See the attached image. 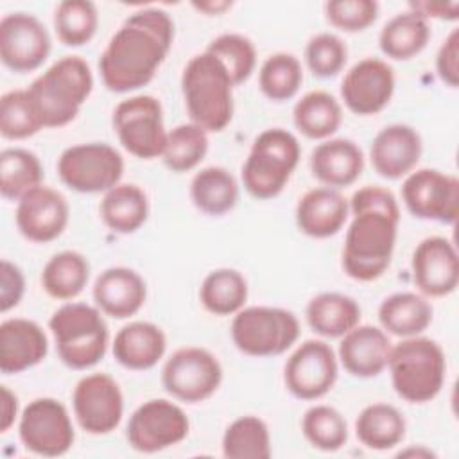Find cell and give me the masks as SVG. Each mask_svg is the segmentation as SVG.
<instances>
[{"mask_svg": "<svg viewBox=\"0 0 459 459\" xmlns=\"http://www.w3.org/2000/svg\"><path fill=\"white\" fill-rule=\"evenodd\" d=\"M174 41V22L161 9H140L127 16L99 59L109 91L126 93L149 84Z\"/></svg>", "mask_w": 459, "mask_h": 459, "instance_id": "6da1fadb", "label": "cell"}, {"mask_svg": "<svg viewBox=\"0 0 459 459\" xmlns=\"http://www.w3.org/2000/svg\"><path fill=\"white\" fill-rule=\"evenodd\" d=\"M350 212L353 219L344 238L342 269L357 281H373L391 264L400 208L391 190L368 185L351 195Z\"/></svg>", "mask_w": 459, "mask_h": 459, "instance_id": "7a4b0ae2", "label": "cell"}, {"mask_svg": "<svg viewBox=\"0 0 459 459\" xmlns=\"http://www.w3.org/2000/svg\"><path fill=\"white\" fill-rule=\"evenodd\" d=\"M93 90L90 65L79 56H65L29 86V95L43 127H63L81 111Z\"/></svg>", "mask_w": 459, "mask_h": 459, "instance_id": "3957f363", "label": "cell"}, {"mask_svg": "<svg viewBox=\"0 0 459 459\" xmlns=\"http://www.w3.org/2000/svg\"><path fill=\"white\" fill-rule=\"evenodd\" d=\"M233 81L224 65L206 50L194 56L181 75L188 117L206 133H219L233 118Z\"/></svg>", "mask_w": 459, "mask_h": 459, "instance_id": "277c9868", "label": "cell"}, {"mask_svg": "<svg viewBox=\"0 0 459 459\" xmlns=\"http://www.w3.org/2000/svg\"><path fill=\"white\" fill-rule=\"evenodd\" d=\"M387 366L396 394L409 403L430 402L445 384V353L429 337L416 335L400 341L391 348Z\"/></svg>", "mask_w": 459, "mask_h": 459, "instance_id": "5b68a950", "label": "cell"}, {"mask_svg": "<svg viewBox=\"0 0 459 459\" xmlns=\"http://www.w3.org/2000/svg\"><path fill=\"white\" fill-rule=\"evenodd\" d=\"M61 362L72 369H88L99 364L108 348V325L97 307L66 303L48 319Z\"/></svg>", "mask_w": 459, "mask_h": 459, "instance_id": "8992f818", "label": "cell"}, {"mask_svg": "<svg viewBox=\"0 0 459 459\" xmlns=\"http://www.w3.org/2000/svg\"><path fill=\"white\" fill-rule=\"evenodd\" d=\"M301 156L298 138L281 127L262 131L242 165L244 188L255 199H273L289 183Z\"/></svg>", "mask_w": 459, "mask_h": 459, "instance_id": "52a82bcc", "label": "cell"}, {"mask_svg": "<svg viewBox=\"0 0 459 459\" xmlns=\"http://www.w3.org/2000/svg\"><path fill=\"white\" fill-rule=\"evenodd\" d=\"M299 337L298 317L280 307L240 308L231 321L233 344L251 357H273L287 351Z\"/></svg>", "mask_w": 459, "mask_h": 459, "instance_id": "ba28073f", "label": "cell"}, {"mask_svg": "<svg viewBox=\"0 0 459 459\" xmlns=\"http://www.w3.org/2000/svg\"><path fill=\"white\" fill-rule=\"evenodd\" d=\"M57 174L63 185L74 192H108L122 179L124 158L115 147L102 142L77 143L61 152Z\"/></svg>", "mask_w": 459, "mask_h": 459, "instance_id": "9c48e42d", "label": "cell"}, {"mask_svg": "<svg viewBox=\"0 0 459 459\" xmlns=\"http://www.w3.org/2000/svg\"><path fill=\"white\" fill-rule=\"evenodd\" d=\"M113 127L122 147L140 158L152 160L161 156L167 133L163 109L156 97L136 95L122 100L113 111Z\"/></svg>", "mask_w": 459, "mask_h": 459, "instance_id": "30bf717a", "label": "cell"}, {"mask_svg": "<svg viewBox=\"0 0 459 459\" xmlns=\"http://www.w3.org/2000/svg\"><path fill=\"white\" fill-rule=\"evenodd\" d=\"M222 382V368L204 348L186 346L176 350L161 369V384L176 400L199 403L208 400Z\"/></svg>", "mask_w": 459, "mask_h": 459, "instance_id": "8fae6325", "label": "cell"}, {"mask_svg": "<svg viewBox=\"0 0 459 459\" xmlns=\"http://www.w3.org/2000/svg\"><path fill=\"white\" fill-rule=\"evenodd\" d=\"M190 430L185 411L174 402L154 398L143 402L129 418L127 443L143 454H154L181 443Z\"/></svg>", "mask_w": 459, "mask_h": 459, "instance_id": "7c38bea8", "label": "cell"}, {"mask_svg": "<svg viewBox=\"0 0 459 459\" xmlns=\"http://www.w3.org/2000/svg\"><path fill=\"white\" fill-rule=\"evenodd\" d=\"M18 432L27 450L45 457L66 454L75 439L66 407L48 396L29 402L22 412Z\"/></svg>", "mask_w": 459, "mask_h": 459, "instance_id": "4fadbf2b", "label": "cell"}, {"mask_svg": "<svg viewBox=\"0 0 459 459\" xmlns=\"http://www.w3.org/2000/svg\"><path fill=\"white\" fill-rule=\"evenodd\" d=\"M402 199L418 219L454 224L459 215V179L436 169H420L407 174Z\"/></svg>", "mask_w": 459, "mask_h": 459, "instance_id": "5bb4252c", "label": "cell"}, {"mask_svg": "<svg viewBox=\"0 0 459 459\" xmlns=\"http://www.w3.org/2000/svg\"><path fill=\"white\" fill-rule=\"evenodd\" d=\"M72 405L77 423L93 436H104L115 430L124 414V396L106 373H91L82 377L72 394Z\"/></svg>", "mask_w": 459, "mask_h": 459, "instance_id": "9a60e30c", "label": "cell"}, {"mask_svg": "<svg viewBox=\"0 0 459 459\" xmlns=\"http://www.w3.org/2000/svg\"><path fill=\"white\" fill-rule=\"evenodd\" d=\"M337 380V359L325 341H305L287 359L283 382L289 393L299 400L325 396Z\"/></svg>", "mask_w": 459, "mask_h": 459, "instance_id": "2e32d148", "label": "cell"}, {"mask_svg": "<svg viewBox=\"0 0 459 459\" xmlns=\"http://www.w3.org/2000/svg\"><path fill=\"white\" fill-rule=\"evenodd\" d=\"M50 36L45 25L29 13H9L0 20V59L16 72L39 68L50 54Z\"/></svg>", "mask_w": 459, "mask_h": 459, "instance_id": "e0dca14e", "label": "cell"}, {"mask_svg": "<svg viewBox=\"0 0 459 459\" xmlns=\"http://www.w3.org/2000/svg\"><path fill=\"white\" fill-rule=\"evenodd\" d=\"M394 93V72L378 57H364L355 63L341 82V97L355 115L382 111Z\"/></svg>", "mask_w": 459, "mask_h": 459, "instance_id": "ac0fdd59", "label": "cell"}, {"mask_svg": "<svg viewBox=\"0 0 459 459\" xmlns=\"http://www.w3.org/2000/svg\"><path fill=\"white\" fill-rule=\"evenodd\" d=\"M412 281L429 298H443L459 283V258L454 244L445 237L423 238L411 260Z\"/></svg>", "mask_w": 459, "mask_h": 459, "instance_id": "d6986e66", "label": "cell"}, {"mask_svg": "<svg viewBox=\"0 0 459 459\" xmlns=\"http://www.w3.org/2000/svg\"><path fill=\"white\" fill-rule=\"evenodd\" d=\"M70 208L65 195L50 186L39 185L29 190L16 206V228L30 242L45 244L56 240L68 224Z\"/></svg>", "mask_w": 459, "mask_h": 459, "instance_id": "ffe728a7", "label": "cell"}, {"mask_svg": "<svg viewBox=\"0 0 459 459\" xmlns=\"http://www.w3.org/2000/svg\"><path fill=\"white\" fill-rule=\"evenodd\" d=\"M420 133L407 124H391L378 131L371 142L369 158L378 176L400 179L414 170L421 158Z\"/></svg>", "mask_w": 459, "mask_h": 459, "instance_id": "44dd1931", "label": "cell"}, {"mask_svg": "<svg viewBox=\"0 0 459 459\" xmlns=\"http://www.w3.org/2000/svg\"><path fill=\"white\" fill-rule=\"evenodd\" d=\"M47 351L48 339L38 323L14 317L0 325V371L4 375H16L39 364Z\"/></svg>", "mask_w": 459, "mask_h": 459, "instance_id": "7402d4cb", "label": "cell"}, {"mask_svg": "<svg viewBox=\"0 0 459 459\" xmlns=\"http://www.w3.org/2000/svg\"><path fill=\"white\" fill-rule=\"evenodd\" d=\"M147 287L143 278L129 267H109L93 283L95 307L113 317L127 319L145 303Z\"/></svg>", "mask_w": 459, "mask_h": 459, "instance_id": "603a6c76", "label": "cell"}, {"mask_svg": "<svg viewBox=\"0 0 459 459\" xmlns=\"http://www.w3.org/2000/svg\"><path fill=\"white\" fill-rule=\"evenodd\" d=\"M350 213L348 199L335 188L317 186L305 192L296 206V224L312 238H328L341 231Z\"/></svg>", "mask_w": 459, "mask_h": 459, "instance_id": "cb8c5ba5", "label": "cell"}, {"mask_svg": "<svg viewBox=\"0 0 459 459\" xmlns=\"http://www.w3.org/2000/svg\"><path fill=\"white\" fill-rule=\"evenodd\" d=\"M391 348V341L384 330L371 325H357L342 335L339 359L350 375L371 378L387 368Z\"/></svg>", "mask_w": 459, "mask_h": 459, "instance_id": "d4e9b609", "label": "cell"}, {"mask_svg": "<svg viewBox=\"0 0 459 459\" xmlns=\"http://www.w3.org/2000/svg\"><path fill=\"white\" fill-rule=\"evenodd\" d=\"M364 169L360 147L348 138H333L319 143L310 154L312 176L330 188L353 185Z\"/></svg>", "mask_w": 459, "mask_h": 459, "instance_id": "484cf974", "label": "cell"}, {"mask_svg": "<svg viewBox=\"0 0 459 459\" xmlns=\"http://www.w3.org/2000/svg\"><path fill=\"white\" fill-rule=\"evenodd\" d=\"M167 337L149 321H133L118 330L113 341V357L127 369L143 371L158 364L165 355Z\"/></svg>", "mask_w": 459, "mask_h": 459, "instance_id": "4316f807", "label": "cell"}, {"mask_svg": "<svg viewBox=\"0 0 459 459\" xmlns=\"http://www.w3.org/2000/svg\"><path fill=\"white\" fill-rule=\"evenodd\" d=\"M432 305L416 292H396L387 296L378 307V321L387 333L398 337H416L432 323Z\"/></svg>", "mask_w": 459, "mask_h": 459, "instance_id": "83f0119b", "label": "cell"}, {"mask_svg": "<svg viewBox=\"0 0 459 459\" xmlns=\"http://www.w3.org/2000/svg\"><path fill=\"white\" fill-rule=\"evenodd\" d=\"M99 212L111 231L129 235L147 221L149 199L138 185L118 183L104 192Z\"/></svg>", "mask_w": 459, "mask_h": 459, "instance_id": "f1b7e54d", "label": "cell"}, {"mask_svg": "<svg viewBox=\"0 0 459 459\" xmlns=\"http://www.w3.org/2000/svg\"><path fill=\"white\" fill-rule=\"evenodd\" d=\"M305 316L308 326L317 335L335 339L359 325L360 307L346 294L321 292L308 301Z\"/></svg>", "mask_w": 459, "mask_h": 459, "instance_id": "f546056e", "label": "cell"}, {"mask_svg": "<svg viewBox=\"0 0 459 459\" xmlns=\"http://www.w3.org/2000/svg\"><path fill=\"white\" fill-rule=\"evenodd\" d=\"M190 197L197 210L219 217L235 208L238 185L233 174L224 167H206L192 178Z\"/></svg>", "mask_w": 459, "mask_h": 459, "instance_id": "4dcf8cb0", "label": "cell"}, {"mask_svg": "<svg viewBox=\"0 0 459 459\" xmlns=\"http://www.w3.org/2000/svg\"><path fill=\"white\" fill-rule=\"evenodd\" d=\"M430 38L429 22L414 11L400 13L380 30V50L396 61H405L420 54Z\"/></svg>", "mask_w": 459, "mask_h": 459, "instance_id": "1f68e13d", "label": "cell"}, {"mask_svg": "<svg viewBox=\"0 0 459 459\" xmlns=\"http://www.w3.org/2000/svg\"><path fill=\"white\" fill-rule=\"evenodd\" d=\"M292 120L296 129L307 138L323 140L332 136L341 127L342 109L333 95L316 90L308 91L296 102Z\"/></svg>", "mask_w": 459, "mask_h": 459, "instance_id": "d6a6232c", "label": "cell"}, {"mask_svg": "<svg viewBox=\"0 0 459 459\" xmlns=\"http://www.w3.org/2000/svg\"><path fill=\"white\" fill-rule=\"evenodd\" d=\"M355 434L364 446L371 450H387L403 439L405 420L394 405L371 403L357 416Z\"/></svg>", "mask_w": 459, "mask_h": 459, "instance_id": "836d02e7", "label": "cell"}, {"mask_svg": "<svg viewBox=\"0 0 459 459\" xmlns=\"http://www.w3.org/2000/svg\"><path fill=\"white\" fill-rule=\"evenodd\" d=\"M90 278V264L77 251L56 253L41 271V285L50 298H77Z\"/></svg>", "mask_w": 459, "mask_h": 459, "instance_id": "e575fe53", "label": "cell"}, {"mask_svg": "<svg viewBox=\"0 0 459 459\" xmlns=\"http://www.w3.org/2000/svg\"><path fill=\"white\" fill-rule=\"evenodd\" d=\"M199 298L210 314L231 316L237 314L247 299V281L237 269H215L204 276Z\"/></svg>", "mask_w": 459, "mask_h": 459, "instance_id": "d590c367", "label": "cell"}, {"mask_svg": "<svg viewBox=\"0 0 459 459\" xmlns=\"http://www.w3.org/2000/svg\"><path fill=\"white\" fill-rule=\"evenodd\" d=\"M43 167L27 149L11 147L0 152V192L5 199L20 201L29 190L41 185Z\"/></svg>", "mask_w": 459, "mask_h": 459, "instance_id": "8d00e7d4", "label": "cell"}, {"mask_svg": "<svg viewBox=\"0 0 459 459\" xmlns=\"http://www.w3.org/2000/svg\"><path fill=\"white\" fill-rule=\"evenodd\" d=\"M222 454L230 459H269V429L258 416H240L231 421L222 436Z\"/></svg>", "mask_w": 459, "mask_h": 459, "instance_id": "74e56055", "label": "cell"}, {"mask_svg": "<svg viewBox=\"0 0 459 459\" xmlns=\"http://www.w3.org/2000/svg\"><path fill=\"white\" fill-rule=\"evenodd\" d=\"M208 151V133L197 124H179L167 133V143L161 152L165 167L172 172H188L195 169Z\"/></svg>", "mask_w": 459, "mask_h": 459, "instance_id": "f35d334b", "label": "cell"}, {"mask_svg": "<svg viewBox=\"0 0 459 459\" xmlns=\"http://www.w3.org/2000/svg\"><path fill=\"white\" fill-rule=\"evenodd\" d=\"M99 13L93 2L65 0L56 7L54 29L66 47L86 45L97 32Z\"/></svg>", "mask_w": 459, "mask_h": 459, "instance_id": "ab89813d", "label": "cell"}, {"mask_svg": "<svg viewBox=\"0 0 459 459\" xmlns=\"http://www.w3.org/2000/svg\"><path fill=\"white\" fill-rule=\"evenodd\" d=\"M303 82L301 63L296 56L278 52L269 56L258 74V84L262 93L274 102L292 99Z\"/></svg>", "mask_w": 459, "mask_h": 459, "instance_id": "60d3db41", "label": "cell"}, {"mask_svg": "<svg viewBox=\"0 0 459 459\" xmlns=\"http://www.w3.org/2000/svg\"><path fill=\"white\" fill-rule=\"evenodd\" d=\"M301 430L307 441L323 452H335L348 441L346 420L330 405L310 407L301 420Z\"/></svg>", "mask_w": 459, "mask_h": 459, "instance_id": "b9f144b4", "label": "cell"}, {"mask_svg": "<svg viewBox=\"0 0 459 459\" xmlns=\"http://www.w3.org/2000/svg\"><path fill=\"white\" fill-rule=\"evenodd\" d=\"M39 117L34 109L27 90H13L0 100V133L7 140H23L41 129Z\"/></svg>", "mask_w": 459, "mask_h": 459, "instance_id": "7bdbcfd3", "label": "cell"}, {"mask_svg": "<svg viewBox=\"0 0 459 459\" xmlns=\"http://www.w3.org/2000/svg\"><path fill=\"white\" fill-rule=\"evenodd\" d=\"M206 52L224 65L235 86L247 81L256 65L255 45L242 34H221L210 41Z\"/></svg>", "mask_w": 459, "mask_h": 459, "instance_id": "ee69618b", "label": "cell"}, {"mask_svg": "<svg viewBox=\"0 0 459 459\" xmlns=\"http://www.w3.org/2000/svg\"><path fill=\"white\" fill-rule=\"evenodd\" d=\"M305 61L316 77H335L348 61L346 43L330 32L316 34L305 47Z\"/></svg>", "mask_w": 459, "mask_h": 459, "instance_id": "f6af8a7d", "label": "cell"}, {"mask_svg": "<svg viewBox=\"0 0 459 459\" xmlns=\"http://www.w3.org/2000/svg\"><path fill=\"white\" fill-rule=\"evenodd\" d=\"M330 25L344 32H360L378 18V4L373 0H332L325 4Z\"/></svg>", "mask_w": 459, "mask_h": 459, "instance_id": "bcb514c9", "label": "cell"}, {"mask_svg": "<svg viewBox=\"0 0 459 459\" xmlns=\"http://www.w3.org/2000/svg\"><path fill=\"white\" fill-rule=\"evenodd\" d=\"M436 72L446 86L457 88L459 84V30L457 29H454L441 43L436 56Z\"/></svg>", "mask_w": 459, "mask_h": 459, "instance_id": "7dc6e473", "label": "cell"}, {"mask_svg": "<svg viewBox=\"0 0 459 459\" xmlns=\"http://www.w3.org/2000/svg\"><path fill=\"white\" fill-rule=\"evenodd\" d=\"M25 292V278L22 269L9 262L2 260L0 264V310L7 312L22 301Z\"/></svg>", "mask_w": 459, "mask_h": 459, "instance_id": "c3c4849f", "label": "cell"}, {"mask_svg": "<svg viewBox=\"0 0 459 459\" xmlns=\"http://www.w3.org/2000/svg\"><path fill=\"white\" fill-rule=\"evenodd\" d=\"M411 11L418 13L425 20H457L459 18V2H412L409 4Z\"/></svg>", "mask_w": 459, "mask_h": 459, "instance_id": "681fc988", "label": "cell"}, {"mask_svg": "<svg viewBox=\"0 0 459 459\" xmlns=\"http://www.w3.org/2000/svg\"><path fill=\"white\" fill-rule=\"evenodd\" d=\"M18 411V398L14 393L9 391V387L2 385V416H0V430L7 432L9 427L14 423Z\"/></svg>", "mask_w": 459, "mask_h": 459, "instance_id": "f907efd6", "label": "cell"}, {"mask_svg": "<svg viewBox=\"0 0 459 459\" xmlns=\"http://www.w3.org/2000/svg\"><path fill=\"white\" fill-rule=\"evenodd\" d=\"M195 9L203 11V13H208V14H221L222 11H226L228 7H231V2H201V4H194Z\"/></svg>", "mask_w": 459, "mask_h": 459, "instance_id": "816d5d0a", "label": "cell"}, {"mask_svg": "<svg viewBox=\"0 0 459 459\" xmlns=\"http://www.w3.org/2000/svg\"><path fill=\"white\" fill-rule=\"evenodd\" d=\"M407 454H412V455H425V457H432V455H434V454H432L430 450H427V448H420V450H414V448H411V450L400 452V455H407Z\"/></svg>", "mask_w": 459, "mask_h": 459, "instance_id": "f5cc1de1", "label": "cell"}]
</instances>
